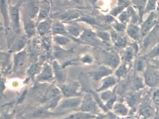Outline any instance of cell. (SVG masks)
<instances>
[{"label":"cell","instance_id":"6da1fadb","mask_svg":"<svg viewBox=\"0 0 159 119\" xmlns=\"http://www.w3.org/2000/svg\"><path fill=\"white\" fill-rule=\"evenodd\" d=\"M24 3L23 0H19L15 5L9 6L10 23L14 32L17 34L21 32V9Z\"/></svg>","mask_w":159,"mask_h":119},{"label":"cell","instance_id":"7a4b0ae2","mask_svg":"<svg viewBox=\"0 0 159 119\" xmlns=\"http://www.w3.org/2000/svg\"><path fill=\"white\" fill-rule=\"evenodd\" d=\"M67 112H53L44 107L35 108L25 115V119H53L65 115Z\"/></svg>","mask_w":159,"mask_h":119},{"label":"cell","instance_id":"3957f363","mask_svg":"<svg viewBox=\"0 0 159 119\" xmlns=\"http://www.w3.org/2000/svg\"><path fill=\"white\" fill-rule=\"evenodd\" d=\"M59 87L63 96L66 98L82 97L81 85L79 82L71 81L63 84H57Z\"/></svg>","mask_w":159,"mask_h":119},{"label":"cell","instance_id":"277c9868","mask_svg":"<svg viewBox=\"0 0 159 119\" xmlns=\"http://www.w3.org/2000/svg\"><path fill=\"white\" fill-rule=\"evenodd\" d=\"M98 105L93 95L85 93L82 96L80 105L77 111L96 114L98 111Z\"/></svg>","mask_w":159,"mask_h":119},{"label":"cell","instance_id":"5b68a950","mask_svg":"<svg viewBox=\"0 0 159 119\" xmlns=\"http://www.w3.org/2000/svg\"><path fill=\"white\" fill-rule=\"evenodd\" d=\"M82 97L66 98L61 99L55 109L57 112L76 111L80 107Z\"/></svg>","mask_w":159,"mask_h":119},{"label":"cell","instance_id":"8992f818","mask_svg":"<svg viewBox=\"0 0 159 119\" xmlns=\"http://www.w3.org/2000/svg\"><path fill=\"white\" fill-rule=\"evenodd\" d=\"M35 79L36 82L39 83H50L55 81L52 64L44 62L42 67L41 70Z\"/></svg>","mask_w":159,"mask_h":119},{"label":"cell","instance_id":"52a82bcc","mask_svg":"<svg viewBox=\"0 0 159 119\" xmlns=\"http://www.w3.org/2000/svg\"><path fill=\"white\" fill-rule=\"evenodd\" d=\"M27 57L28 52L26 48L20 52L14 54L12 71L16 73H21L25 66Z\"/></svg>","mask_w":159,"mask_h":119},{"label":"cell","instance_id":"ba28073f","mask_svg":"<svg viewBox=\"0 0 159 119\" xmlns=\"http://www.w3.org/2000/svg\"><path fill=\"white\" fill-rule=\"evenodd\" d=\"M40 0H29L23 5V15L32 19L38 17L39 12Z\"/></svg>","mask_w":159,"mask_h":119},{"label":"cell","instance_id":"9c48e42d","mask_svg":"<svg viewBox=\"0 0 159 119\" xmlns=\"http://www.w3.org/2000/svg\"><path fill=\"white\" fill-rule=\"evenodd\" d=\"M55 79L56 84H63L67 82V74L66 68L60 64L57 60H54L52 63Z\"/></svg>","mask_w":159,"mask_h":119},{"label":"cell","instance_id":"30bf717a","mask_svg":"<svg viewBox=\"0 0 159 119\" xmlns=\"http://www.w3.org/2000/svg\"><path fill=\"white\" fill-rule=\"evenodd\" d=\"M23 27L25 35L28 39L34 37L37 33V22L25 15H22Z\"/></svg>","mask_w":159,"mask_h":119},{"label":"cell","instance_id":"8fae6325","mask_svg":"<svg viewBox=\"0 0 159 119\" xmlns=\"http://www.w3.org/2000/svg\"><path fill=\"white\" fill-rule=\"evenodd\" d=\"M112 73V70L109 67L101 66L93 71L87 73V74L89 78L97 82L104 79L107 76H109Z\"/></svg>","mask_w":159,"mask_h":119},{"label":"cell","instance_id":"7c38bea8","mask_svg":"<svg viewBox=\"0 0 159 119\" xmlns=\"http://www.w3.org/2000/svg\"><path fill=\"white\" fill-rule=\"evenodd\" d=\"M81 15L80 12L71 9L56 15L55 18L58 19L59 20L63 23L68 22L71 23L79 19Z\"/></svg>","mask_w":159,"mask_h":119},{"label":"cell","instance_id":"4fadbf2b","mask_svg":"<svg viewBox=\"0 0 159 119\" xmlns=\"http://www.w3.org/2000/svg\"><path fill=\"white\" fill-rule=\"evenodd\" d=\"M52 19L49 17L37 23V33L42 37L52 33Z\"/></svg>","mask_w":159,"mask_h":119},{"label":"cell","instance_id":"5bb4252c","mask_svg":"<svg viewBox=\"0 0 159 119\" xmlns=\"http://www.w3.org/2000/svg\"><path fill=\"white\" fill-rule=\"evenodd\" d=\"M52 3L49 0H40L39 12L37 17V23L49 17Z\"/></svg>","mask_w":159,"mask_h":119},{"label":"cell","instance_id":"9a60e30c","mask_svg":"<svg viewBox=\"0 0 159 119\" xmlns=\"http://www.w3.org/2000/svg\"><path fill=\"white\" fill-rule=\"evenodd\" d=\"M0 10L2 17L3 19V25L6 31L10 27V16H9V7L8 6V0H0Z\"/></svg>","mask_w":159,"mask_h":119},{"label":"cell","instance_id":"2e32d148","mask_svg":"<svg viewBox=\"0 0 159 119\" xmlns=\"http://www.w3.org/2000/svg\"><path fill=\"white\" fill-rule=\"evenodd\" d=\"M159 74L156 71L152 69L147 70L145 73V82L147 85L154 86L159 82Z\"/></svg>","mask_w":159,"mask_h":119},{"label":"cell","instance_id":"e0dca14e","mask_svg":"<svg viewBox=\"0 0 159 119\" xmlns=\"http://www.w3.org/2000/svg\"><path fill=\"white\" fill-rule=\"evenodd\" d=\"M28 38L26 35L23 37H19L15 41L14 43L9 48V52L11 53H17L24 50L26 48L27 44Z\"/></svg>","mask_w":159,"mask_h":119},{"label":"cell","instance_id":"ac0fdd59","mask_svg":"<svg viewBox=\"0 0 159 119\" xmlns=\"http://www.w3.org/2000/svg\"><path fill=\"white\" fill-rule=\"evenodd\" d=\"M97 38L96 33L91 29H84L83 32L80 37V40L84 44H88L95 42Z\"/></svg>","mask_w":159,"mask_h":119},{"label":"cell","instance_id":"d6986e66","mask_svg":"<svg viewBox=\"0 0 159 119\" xmlns=\"http://www.w3.org/2000/svg\"><path fill=\"white\" fill-rule=\"evenodd\" d=\"M73 49L71 48L68 50H65L61 46L55 45L53 46L52 55L56 59L65 58L74 53Z\"/></svg>","mask_w":159,"mask_h":119},{"label":"cell","instance_id":"ffe728a7","mask_svg":"<svg viewBox=\"0 0 159 119\" xmlns=\"http://www.w3.org/2000/svg\"><path fill=\"white\" fill-rule=\"evenodd\" d=\"M66 28L69 34L76 42L84 44L80 40V37L83 32L84 29L73 25H66Z\"/></svg>","mask_w":159,"mask_h":119},{"label":"cell","instance_id":"44dd1931","mask_svg":"<svg viewBox=\"0 0 159 119\" xmlns=\"http://www.w3.org/2000/svg\"><path fill=\"white\" fill-rule=\"evenodd\" d=\"M52 35H56V34H62V35H66L72 39V40L75 41V40L69 34L67 31L66 28V25L64 23L61 22L60 20L57 21L55 23L53 24L52 29Z\"/></svg>","mask_w":159,"mask_h":119},{"label":"cell","instance_id":"7402d4cb","mask_svg":"<svg viewBox=\"0 0 159 119\" xmlns=\"http://www.w3.org/2000/svg\"><path fill=\"white\" fill-rule=\"evenodd\" d=\"M42 67L38 61H35L31 63L26 70V75L28 80L35 79L41 70Z\"/></svg>","mask_w":159,"mask_h":119},{"label":"cell","instance_id":"603a6c76","mask_svg":"<svg viewBox=\"0 0 159 119\" xmlns=\"http://www.w3.org/2000/svg\"><path fill=\"white\" fill-rule=\"evenodd\" d=\"M155 23V15L153 12H152L141 26V32L142 36L147 35L151 28L154 26Z\"/></svg>","mask_w":159,"mask_h":119},{"label":"cell","instance_id":"cb8c5ba5","mask_svg":"<svg viewBox=\"0 0 159 119\" xmlns=\"http://www.w3.org/2000/svg\"><path fill=\"white\" fill-rule=\"evenodd\" d=\"M96 116L93 113L76 111L65 117L67 119H95Z\"/></svg>","mask_w":159,"mask_h":119},{"label":"cell","instance_id":"d4e9b609","mask_svg":"<svg viewBox=\"0 0 159 119\" xmlns=\"http://www.w3.org/2000/svg\"><path fill=\"white\" fill-rule=\"evenodd\" d=\"M105 62L109 67L115 68L118 67L120 63V58L115 53H108L106 55Z\"/></svg>","mask_w":159,"mask_h":119},{"label":"cell","instance_id":"484cf974","mask_svg":"<svg viewBox=\"0 0 159 119\" xmlns=\"http://www.w3.org/2000/svg\"><path fill=\"white\" fill-rule=\"evenodd\" d=\"M102 85L100 87L97 89L96 92H102L107 90L108 88L115 85L116 80L113 76H108L102 79Z\"/></svg>","mask_w":159,"mask_h":119},{"label":"cell","instance_id":"4316f807","mask_svg":"<svg viewBox=\"0 0 159 119\" xmlns=\"http://www.w3.org/2000/svg\"><path fill=\"white\" fill-rule=\"evenodd\" d=\"M52 40L55 45L62 47L66 46L69 44L71 42L72 39L66 35L56 34L52 35Z\"/></svg>","mask_w":159,"mask_h":119},{"label":"cell","instance_id":"83f0119b","mask_svg":"<svg viewBox=\"0 0 159 119\" xmlns=\"http://www.w3.org/2000/svg\"><path fill=\"white\" fill-rule=\"evenodd\" d=\"M78 22H83L91 26L99 25V22H98L97 19L90 15H82L79 19L71 23H78Z\"/></svg>","mask_w":159,"mask_h":119},{"label":"cell","instance_id":"f1b7e54d","mask_svg":"<svg viewBox=\"0 0 159 119\" xmlns=\"http://www.w3.org/2000/svg\"><path fill=\"white\" fill-rule=\"evenodd\" d=\"M127 33L130 37L134 40L137 41L140 38L141 30L138 26L131 24L128 26Z\"/></svg>","mask_w":159,"mask_h":119},{"label":"cell","instance_id":"f546056e","mask_svg":"<svg viewBox=\"0 0 159 119\" xmlns=\"http://www.w3.org/2000/svg\"><path fill=\"white\" fill-rule=\"evenodd\" d=\"M159 32V26H155L153 30L148 35L143 42V45L145 47H147L155 39Z\"/></svg>","mask_w":159,"mask_h":119},{"label":"cell","instance_id":"4dcf8cb0","mask_svg":"<svg viewBox=\"0 0 159 119\" xmlns=\"http://www.w3.org/2000/svg\"><path fill=\"white\" fill-rule=\"evenodd\" d=\"M111 37L114 42L115 45L118 47H123L126 44V39L119 35L116 33H111Z\"/></svg>","mask_w":159,"mask_h":119},{"label":"cell","instance_id":"1f68e13d","mask_svg":"<svg viewBox=\"0 0 159 119\" xmlns=\"http://www.w3.org/2000/svg\"><path fill=\"white\" fill-rule=\"evenodd\" d=\"M140 99L139 94H134L127 97V101L129 106L132 108H135L139 103Z\"/></svg>","mask_w":159,"mask_h":119},{"label":"cell","instance_id":"d6a6232c","mask_svg":"<svg viewBox=\"0 0 159 119\" xmlns=\"http://www.w3.org/2000/svg\"><path fill=\"white\" fill-rule=\"evenodd\" d=\"M113 108L115 112L120 115L125 116L128 114V109L123 104L117 103L113 106Z\"/></svg>","mask_w":159,"mask_h":119},{"label":"cell","instance_id":"836d02e7","mask_svg":"<svg viewBox=\"0 0 159 119\" xmlns=\"http://www.w3.org/2000/svg\"><path fill=\"white\" fill-rule=\"evenodd\" d=\"M139 113L144 117L149 118L153 115V109L149 105H144L140 108Z\"/></svg>","mask_w":159,"mask_h":119},{"label":"cell","instance_id":"e575fe53","mask_svg":"<svg viewBox=\"0 0 159 119\" xmlns=\"http://www.w3.org/2000/svg\"><path fill=\"white\" fill-rule=\"evenodd\" d=\"M100 98L102 101L107 102L108 101L111 99H116V97L115 94L112 91L110 90H105L101 93Z\"/></svg>","mask_w":159,"mask_h":119},{"label":"cell","instance_id":"d590c367","mask_svg":"<svg viewBox=\"0 0 159 119\" xmlns=\"http://www.w3.org/2000/svg\"><path fill=\"white\" fill-rule=\"evenodd\" d=\"M79 61L85 65H90L93 62V58L92 55L88 53L83 54L78 59Z\"/></svg>","mask_w":159,"mask_h":119},{"label":"cell","instance_id":"8d00e7d4","mask_svg":"<svg viewBox=\"0 0 159 119\" xmlns=\"http://www.w3.org/2000/svg\"><path fill=\"white\" fill-rule=\"evenodd\" d=\"M98 38L104 42H108L110 41L111 35L107 31H98L96 32Z\"/></svg>","mask_w":159,"mask_h":119},{"label":"cell","instance_id":"74e56055","mask_svg":"<svg viewBox=\"0 0 159 119\" xmlns=\"http://www.w3.org/2000/svg\"><path fill=\"white\" fill-rule=\"evenodd\" d=\"M134 49L132 47L127 48L123 55V59L125 61H130L133 58L134 55Z\"/></svg>","mask_w":159,"mask_h":119},{"label":"cell","instance_id":"f35d334b","mask_svg":"<svg viewBox=\"0 0 159 119\" xmlns=\"http://www.w3.org/2000/svg\"><path fill=\"white\" fill-rule=\"evenodd\" d=\"M133 85L136 89H139L144 86L143 79L139 77H136L133 79Z\"/></svg>","mask_w":159,"mask_h":119},{"label":"cell","instance_id":"ab89813d","mask_svg":"<svg viewBox=\"0 0 159 119\" xmlns=\"http://www.w3.org/2000/svg\"><path fill=\"white\" fill-rule=\"evenodd\" d=\"M16 112V109L13 110L11 112H10L9 110L4 112L1 113L0 119H14Z\"/></svg>","mask_w":159,"mask_h":119},{"label":"cell","instance_id":"60d3db41","mask_svg":"<svg viewBox=\"0 0 159 119\" xmlns=\"http://www.w3.org/2000/svg\"><path fill=\"white\" fill-rule=\"evenodd\" d=\"M127 72V69L125 65H121L120 67H119L118 69L115 72V74L118 76V77H122L124 76Z\"/></svg>","mask_w":159,"mask_h":119},{"label":"cell","instance_id":"b9f144b4","mask_svg":"<svg viewBox=\"0 0 159 119\" xmlns=\"http://www.w3.org/2000/svg\"><path fill=\"white\" fill-rule=\"evenodd\" d=\"M130 17V14L127 11H124L119 16V19L120 20L121 22L123 23H126L129 20Z\"/></svg>","mask_w":159,"mask_h":119},{"label":"cell","instance_id":"7bdbcfd3","mask_svg":"<svg viewBox=\"0 0 159 119\" xmlns=\"http://www.w3.org/2000/svg\"><path fill=\"white\" fill-rule=\"evenodd\" d=\"M95 119H116V116L111 112H108L107 114L96 116Z\"/></svg>","mask_w":159,"mask_h":119},{"label":"cell","instance_id":"ee69618b","mask_svg":"<svg viewBox=\"0 0 159 119\" xmlns=\"http://www.w3.org/2000/svg\"><path fill=\"white\" fill-rule=\"evenodd\" d=\"M155 3H156V0H148L147 7H146V11L148 12V11L153 10L155 8Z\"/></svg>","mask_w":159,"mask_h":119},{"label":"cell","instance_id":"f6af8a7d","mask_svg":"<svg viewBox=\"0 0 159 119\" xmlns=\"http://www.w3.org/2000/svg\"><path fill=\"white\" fill-rule=\"evenodd\" d=\"M159 56V45L154 47L150 53L148 55V56L150 58H154Z\"/></svg>","mask_w":159,"mask_h":119},{"label":"cell","instance_id":"bcb514c9","mask_svg":"<svg viewBox=\"0 0 159 119\" xmlns=\"http://www.w3.org/2000/svg\"><path fill=\"white\" fill-rule=\"evenodd\" d=\"M124 7H125L123 6H119L118 7L114 8V9L111 11V15H118L119 13H120V12L122 11L123 9L124 8Z\"/></svg>","mask_w":159,"mask_h":119},{"label":"cell","instance_id":"7dc6e473","mask_svg":"<svg viewBox=\"0 0 159 119\" xmlns=\"http://www.w3.org/2000/svg\"><path fill=\"white\" fill-rule=\"evenodd\" d=\"M144 62L142 59L138 60L136 66V68L138 71H142L144 69Z\"/></svg>","mask_w":159,"mask_h":119},{"label":"cell","instance_id":"c3c4849f","mask_svg":"<svg viewBox=\"0 0 159 119\" xmlns=\"http://www.w3.org/2000/svg\"><path fill=\"white\" fill-rule=\"evenodd\" d=\"M147 0H134L135 4L140 9H143L146 4Z\"/></svg>","mask_w":159,"mask_h":119},{"label":"cell","instance_id":"681fc988","mask_svg":"<svg viewBox=\"0 0 159 119\" xmlns=\"http://www.w3.org/2000/svg\"><path fill=\"white\" fill-rule=\"evenodd\" d=\"M114 28L117 31H123L125 29V26L123 23H117L114 24Z\"/></svg>","mask_w":159,"mask_h":119},{"label":"cell","instance_id":"f907efd6","mask_svg":"<svg viewBox=\"0 0 159 119\" xmlns=\"http://www.w3.org/2000/svg\"><path fill=\"white\" fill-rule=\"evenodd\" d=\"M153 100L156 105L159 106V90H157L153 93Z\"/></svg>","mask_w":159,"mask_h":119},{"label":"cell","instance_id":"816d5d0a","mask_svg":"<svg viewBox=\"0 0 159 119\" xmlns=\"http://www.w3.org/2000/svg\"><path fill=\"white\" fill-rule=\"evenodd\" d=\"M104 20L105 22L107 23H111V22H113L114 20V18L113 16L111 15H106L104 17Z\"/></svg>","mask_w":159,"mask_h":119},{"label":"cell","instance_id":"f5cc1de1","mask_svg":"<svg viewBox=\"0 0 159 119\" xmlns=\"http://www.w3.org/2000/svg\"><path fill=\"white\" fill-rule=\"evenodd\" d=\"M118 4L119 6H123L125 7L128 5V0H119Z\"/></svg>","mask_w":159,"mask_h":119},{"label":"cell","instance_id":"db71d44e","mask_svg":"<svg viewBox=\"0 0 159 119\" xmlns=\"http://www.w3.org/2000/svg\"><path fill=\"white\" fill-rule=\"evenodd\" d=\"M71 2L76 4L78 5H82V0H70Z\"/></svg>","mask_w":159,"mask_h":119},{"label":"cell","instance_id":"11a10c76","mask_svg":"<svg viewBox=\"0 0 159 119\" xmlns=\"http://www.w3.org/2000/svg\"><path fill=\"white\" fill-rule=\"evenodd\" d=\"M98 1V0H89L90 2L93 5H94Z\"/></svg>","mask_w":159,"mask_h":119},{"label":"cell","instance_id":"9f6ffc18","mask_svg":"<svg viewBox=\"0 0 159 119\" xmlns=\"http://www.w3.org/2000/svg\"><path fill=\"white\" fill-rule=\"evenodd\" d=\"M155 64H156V66H157L158 68H159V61H157V62L155 63Z\"/></svg>","mask_w":159,"mask_h":119},{"label":"cell","instance_id":"6f0895ef","mask_svg":"<svg viewBox=\"0 0 159 119\" xmlns=\"http://www.w3.org/2000/svg\"><path fill=\"white\" fill-rule=\"evenodd\" d=\"M66 119V117H64V118H60V119H58V118H57V119Z\"/></svg>","mask_w":159,"mask_h":119},{"label":"cell","instance_id":"680465c9","mask_svg":"<svg viewBox=\"0 0 159 119\" xmlns=\"http://www.w3.org/2000/svg\"><path fill=\"white\" fill-rule=\"evenodd\" d=\"M49 1H50V2H52V0H49Z\"/></svg>","mask_w":159,"mask_h":119}]
</instances>
